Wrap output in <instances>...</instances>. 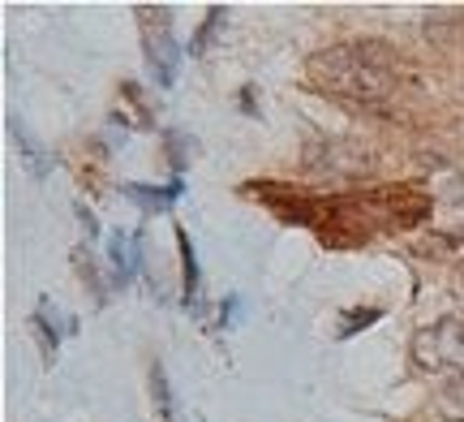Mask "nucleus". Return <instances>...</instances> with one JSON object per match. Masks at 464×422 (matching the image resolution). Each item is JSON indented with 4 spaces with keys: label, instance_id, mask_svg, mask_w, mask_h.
Listing matches in <instances>:
<instances>
[{
    "label": "nucleus",
    "instance_id": "obj_19",
    "mask_svg": "<svg viewBox=\"0 0 464 422\" xmlns=\"http://www.w3.org/2000/svg\"><path fill=\"white\" fill-rule=\"evenodd\" d=\"M254 91H258V86H241V113H246V117H258V100H254Z\"/></svg>",
    "mask_w": 464,
    "mask_h": 422
},
{
    "label": "nucleus",
    "instance_id": "obj_6",
    "mask_svg": "<svg viewBox=\"0 0 464 422\" xmlns=\"http://www.w3.org/2000/svg\"><path fill=\"white\" fill-rule=\"evenodd\" d=\"M181 194H185V177H172L168 186H142V182H130V186H125V199H130L133 207H142L147 216L172 211V207L181 203Z\"/></svg>",
    "mask_w": 464,
    "mask_h": 422
},
{
    "label": "nucleus",
    "instance_id": "obj_14",
    "mask_svg": "<svg viewBox=\"0 0 464 422\" xmlns=\"http://www.w3.org/2000/svg\"><path fill=\"white\" fill-rule=\"evenodd\" d=\"M73 268H78V276H82V285L95 293V302L103 306V293H108V289H103L100 268H95V259H91V250H86V246H78V250H73Z\"/></svg>",
    "mask_w": 464,
    "mask_h": 422
},
{
    "label": "nucleus",
    "instance_id": "obj_7",
    "mask_svg": "<svg viewBox=\"0 0 464 422\" xmlns=\"http://www.w3.org/2000/svg\"><path fill=\"white\" fill-rule=\"evenodd\" d=\"M177 250H181V302L194 310V306H198L202 271H198V254H194V241H189V229H181V224H177Z\"/></svg>",
    "mask_w": 464,
    "mask_h": 422
},
{
    "label": "nucleus",
    "instance_id": "obj_12",
    "mask_svg": "<svg viewBox=\"0 0 464 422\" xmlns=\"http://www.w3.org/2000/svg\"><path fill=\"white\" fill-rule=\"evenodd\" d=\"M164 152H168V164L177 169V177H181L185 169H189V160L198 155V142H194V134H185V130H164Z\"/></svg>",
    "mask_w": 464,
    "mask_h": 422
},
{
    "label": "nucleus",
    "instance_id": "obj_11",
    "mask_svg": "<svg viewBox=\"0 0 464 422\" xmlns=\"http://www.w3.org/2000/svg\"><path fill=\"white\" fill-rule=\"evenodd\" d=\"M379 319H382V306H348V310H340V319H335V337L348 340V337H357V332H365V328H374Z\"/></svg>",
    "mask_w": 464,
    "mask_h": 422
},
{
    "label": "nucleus",
    "instance_id": "obj_9",
    "mask_svg": "<svg viewBox=\"0 0 464 422\" xmlns=\"http://www.w3.org/2000/svg\"><path fill=\"white\" fill-rule=\"evenodd\" d=\"M61 315H52V306H48V298L39 302V310L31 315V332H34V340H39V354H44V362H56V349H61Z\"/></svg>",
    "mask_w": 464,
    "mask_h": 422
},
{
    "label": "nucleus",
    "instance_id": "obj_17",
    "mask_svg": "<svg viewBox=\"0 0 464 422\" xmlns=\"http://www.w3.org/2000/svg\"><path fill=\"white\" fill-rule=\"evenodd\" d=\"M73 211H78V220H82V229L91 233V241H95V237H100V220H95V211H91L86 203H73Z\"/></svg>",
    "mask_w": 464,
    "mask_h": 422
},
{
    "label": "nucleus",
    "instance_id": "obj_15",
    "mask_svg": "<svg viewBox=\"0 0 464 422\" xmlns=\"http://www.w3.org/2000/svg\"><path fill=\"white\" fill-rule=\"evenodd\" d=\"M439 409H443V418L451 422H464V379H456L448 392H443V401H439Z\"/></svg>",
    "mask_w": 464,
    "mask_h": 422
},
{
    "label": "nucleus",
    "instance_id": "obj_1",
    "mask_svg": "<svg viewBox=\"0 0 464 422\" xmlns=\"http://www.w3.org/2000/svg\"><path fill=\"white\" fill-rule=\"evenodd\" d=\"M305 78L323 95L379 108L387 95H396L400 56L382 39H353V44H340V48H327V52H318V56H310Z\"/></svg>",
    "mask_w": 464,
    "mask_h": 422
},
{
    "label": "nucleus",
    "instance_id": "obj_10",
    "mask_svg": "<svg viewBox=\"0 0 464 422\" xmlns=\"http://www.w3.org/2000/svg\"><path fill=\"white\" fill-rule=\"evenodd\" d=\"M150 397H155V418L160 422H181L177 418V397H172L168 371L160 367V362H150Z\"/></svg>",
    "mask_w": 464,
    "mask_h": 422
},
{
    "label": "nucleus",
    "instance_id": "obj_13",
    "mask_svg": "<svg viewBox=\"0 0 464 422\" xmlns=\"http://www.w3.org/2000/svg\"><path fill=\"white\" fill-rule=\"evenodd\" d=\"M224 17H228V9H224V5H211V9H207L198 34H194V39H189V48H185L189 56H194V61H198V56H207V48L216 44V34L224 31Z\"/></svg>",
    "mask_w": 464,
    "mask_h": 422
},
{
    "label": "nucleus",
    "instance_id": "obj_18",
    "mask_svg": "<svg viewBox=\"0 0 464 422\" xmlns=\"http://www.w3.org/2000/svg\"><path fill=\"white\" fill-rule=\"evenodd\" d=\"M237 315H241V298H228V302H224V310H219V328L228 332L232 323H237Z\"/></svg>",
    "mask_w": 464,
    "mask_h": 422
},
{
    "label": "nucleus",
    "instance_id": "obj_3",
    "mask_svg": "<svg viewBox=\"0 0 464 422\" xmlns=\"http://www.w3.org/2000/svg\"><path fill=\"white\" fill-rule=\"evenodd\" d=\"M413 362L421 371H464V323L439 319L413 337Z\"/></svg>",
    "mask_w": 464,
    "mask_h": 422
},
{
    "label": "nucleus",
    "instance_id": "obj_8",
    "mask_svg": "<svg viewBox=\"0 0 464 422\" xmlns=\"http://www.w3.org/2000/svg\"><path fill=\"white\" fill-rule=\"evenodd\" d=\"M9 134H14L17 152H22V164L31 169V177H34V182H44V177H48V172H52V155L44 152L39 142H34V138H31V130H26V125H22V121H17V117H9Z\"/></svg>",
    "mask_w": 464,
    "mask_h": 422
},
{
    "label": "nucleus",
    "instance_id": "obj_16",
    "mask_svg": "<svg viewBox=\"0 0 464 422\" xmlns=\"http://www.w3.org/2000/svg\"><path fill=\"white\" fill-rule=\"evenodd\" d=\"M121 95H125V100L138 108V121H142V130H150V103L142 100V86H138V83H125V86H121Z\"/></svg>",
    "mask_w": 464,
    "mask_h": 422
},
{
    "label": "nucleus",
    "instance_id": "obj_2",
    "mask_svg": "<svg viewBox=\"0 0 464 422\" xmlns=\"http://www.w3.org/2000/svg\"><path fill=\"white\" fill-rule=\"evenodd\" d=\"M133 17H142V52H147V69L155 86L168 91L177 86V74H181V44L172 34V9L168 5H138Z\"/></svg>",
    "mask_w": 464,
    "mask_h": 422
},
{
    "label": "nucleus",
    "instance_id": "obj_4",
    "mask_svg": "<svg viewBox=\"0 0 464 422\" xmlns=\"http://www.w3.org/2000/svg\"><path fill=\"white\" fill-rule=\"evenodd\" d=\"M370 203H374L379 224H387V229H417L430 220L434 194H426L421 186H382L370 190Z\"/></svg>",
    "mask_w": 464,
    "mask_h": 422
},
{
    "label": "nucleus",
    "instance_id": "obj_5",
    "mask_svg": "<svg viewBox=\"0 0 464 422\" xmlns=\"http://www.w3.org/2000/svg\"><path fill=\"white\" fill-rule=\"evenodd\" d=\"M108 263H112V285L125 289L138 280V271H142V233H112L108 241Z\"/></svg>",
    "mask_w": 464,
    "mask_h": 422
}]
</instances>
